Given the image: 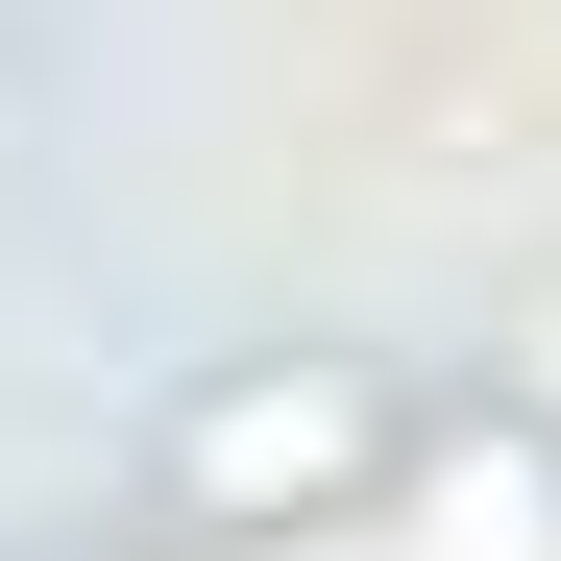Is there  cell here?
Segmentation results:
<instances>
[{
	"label": "cell",
	"mask_w": 561,
	"mask_h": 561,
	"mask_svg": "<svg viewBox=\"0 0 561 561\" xmlns=\"http://www.w3.org/2000/svg\"><path fill=\"white\" fill-rule=\"evenodd\" d=\"M366 489H391V366H342V342H268L171 415V513L196 537H318Z\"/></svg>",
	"instance_id": "6da1fadb"
}]
</instances>
